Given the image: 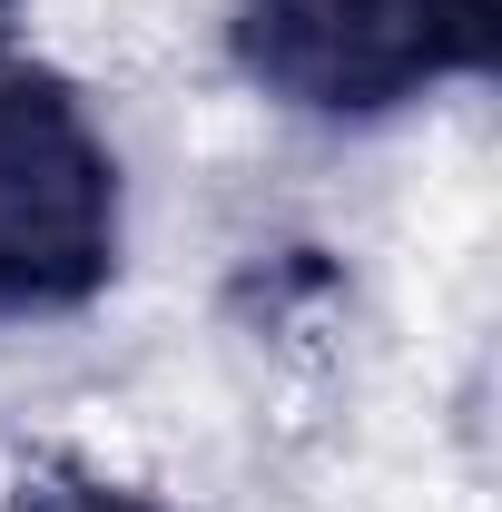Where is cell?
Returning <instances> with one entry per match:
<instances>
[{"instance_id":"1","label":"cell","mask_w":502,"mask_h":512,"mask_svg":"<svg viewBox=\"0 0 502 512\" xmlns=\"http://www.w3.org/2000/svg\"><path fill=\"white\" fill-rule=\"evenodd\" d=\"M119 148L60 69H0V316H69L119 276Z\"/></svg>"},{"instance_id":"3","label":"cell","mask_w":502,"mask_h":512,"mask_svg":"<svg viewBox=\"0 0 502 512\" xmlns=\"http://www.w3.org/2000/svg\"><path fill=\"white\" fill-rule=\"evenodd\" d=\"M0 512H158L148 493H119V483H89V473H50L30 493H10Z\"/></svg>"},{"instance_id":"4","label":"cell","mask_w":502,"mask_h":512,"mask_svg":"<svg viewBox=\"0 0 502 512\" xmlns=\"http://www.w3.org/2000/svg\"><path fill=\"white\" fill-rule=\"evenodd\" d=\"M10 10H20V0H0V30H10Z\"/></svg>"},{"instance_id":"2","label":"cell","mask_w":502,"mask_h":512,"mask_svg":"<svg viewBox=\"0 0 502 512\" xmlns=\"http://www.w3.org/2000/svg\"><path fill=\"white\" fill-rule=\"evenodd\" d=\"M237 69L306 119H384L493 69V0H237Z\"/></svg>"}]
</instances>
